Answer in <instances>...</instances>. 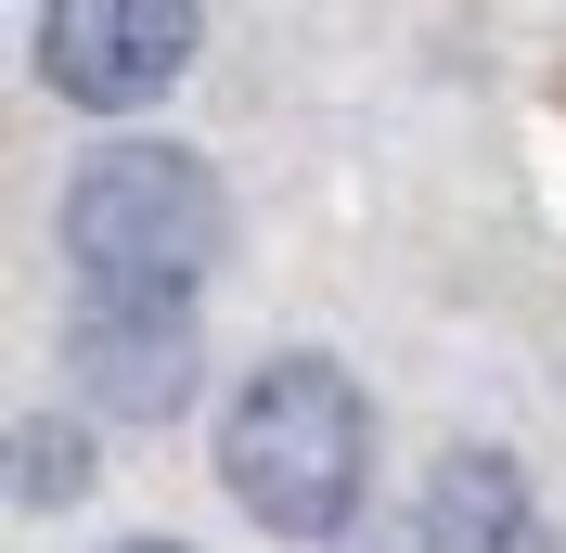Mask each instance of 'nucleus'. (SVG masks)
<instances>
[{
	"label": "nucleus",
	"instance_id": "423d86ee",
	"mask_svg": "<svg viewBox=\"0 0 566 553\" xmlns=\"http://www.w3.org/2000/svg\"><path fill=\"white\" fill-rule=\"evenodd\" d=\"M77 477H91V438H77V425H27V438H13V502H27V515H52Z\"/></svg>",
	"mask_w": 566,
	"mask_h": 553
},
{
	"label": "nucleus",
	"instance_id": "7ed1b4c3",
	"mask_svg": "<svg viewBox=\"0 0 566 553\" xmlns=\"http://www.w3.org/2000/svg\"><path fill=\"white\" fill-rule=\"evenodd\" d=\"M39 65L65 104H155L180 65H193V0H52V27H39Z\"/></svg>",
	"mask_w": 566,
	"mask_h": 553
},
{
	"label": "nucleus",
	"instance_id": "f03ea898",
	"mask_svg": "<svg viewBox=\"0 0 566 553\" xmlns=\"http://www.w3.org/2000/svg\"><path fill=\"white\" fill-rule=\"evenodd\" d=\"M65 244L104 283H193L219 258V180L193 168V155H168V142H116V155L77 168Z\"/></svg>",
	"mask_w": 566,
	"mask_h": 553
},
{
	"label": "nucleus",
	"instance_id": "20e7f679",
	"mask_svg": "<svg viewBox=\"0 0 566 553\" xmlns=\"http://www.w3.org/2000/svg\"><path fill=\"white\" fill-rule=\"evenodd\" d=\"M77 386L116 399V413H180L193 399V296L180 283H104L65 335Z\"/></svg>",
	"mask_w": 566,
	"mask_h": 553
},
{
	"label": "nucleus",
	"instance_id": "f257e3e1",
	"mask_svg": "<svg viewBox=\"0 0 566 553\" xmlns=\"http://www.w3.org/2000/svg\"><path fill=\"white\" fill-rule=\"evenodd\" d=\"M360 463H374V413L335 361H258L245 399L219 413V477L283 541H335L360 502Z\"/></svg>",
	"mask_w": 566,
	"mask_h": 553
},
{
	"label": "nucleus",
	"instance_id": "0eeeda50",
	"mask_svg": "<svg viewBox=\"0 0 566 553\" xmlns=\"http://www.w3.org/2000/svg\"><path fill=\"white\" fill-rule=\"evenodd\" d=\"M129 553H180V541H129Z\"/></svg>",
	"mask_w": 566,
	"mask_h": 553
},
{
	"label": "nucleus",
	"instance_id": "39448f33",
	"mask_svg": "<svg viewBox=\"0 0 566 553\" xmlns=\"http://www.w3.org/2000/svg\"><path fill=\"white\" fill-rule=\"evenodd\" d=\"M424 541L438 553H554L528 515V477L502 463V450H451L438 489H424Z\"/></svg>",
	"mask_w": 566,
	"mask_h": 553
}]
</instances>
